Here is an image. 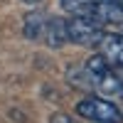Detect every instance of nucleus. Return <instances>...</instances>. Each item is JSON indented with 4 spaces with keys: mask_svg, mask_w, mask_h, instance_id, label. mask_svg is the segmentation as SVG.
I'll use <instances>...</instances> for the list:
<instances>
[{
    "mask_svg": "<svg viewBox=\"0 0 123 123\" xmlns=\"http://www.w3.org/2000/svg\"><path fill=\"white\" fill-rule=\"evenodd\" d=\"M84 74L89 81V89H96L104 96H123V71L111 67L101 54L86 59Z\"/></svg>",
    "mask_w": 123,
    "mask_h": 123,
    "instance_id": "f257e3e1",
    "label": "nucleus"
},
{
    "mask_svg": "<svg viewBox=\"0 0 123 123\" xmlns=\"http://www.w3.org/2000/svg\"><path fill=\"white\" fill-rule=\"evenodd\" d=\"M76 116L86 118L91 123H121L123 113L116 104H111L106 98H98V96H86L76 104Z\"/></svg>",
    "mask_w": 123,
    "mask_h": 123,
    "instance_id": "f03ea898",
    "label": "nucleus"
},
{
    "mask_svg": "<svg viewBox=\"0 0 123 123\" xmlns=\"http://www.w3.org/2000/svg\"><path fill=\"white\" fill-rule=\"evenodd\" d=\"M64 27H67V39L69 42L86 44V47L96 44L101 39V35H104V25L91 15H74L69 22H64Z\"/></svg>",
    "mask_w": 123,
    "mask_h": 123,
    "instance_id": "7ed1b4c3",
    "label": "nucleus"
},
{
    "mask_svg": "<svg viewBox=\"0 0 123 123\" xmlns=\"http://www.w3.org/2000/svg\"><path fill=\"white\" fill-rule=\"evenodd\" d=\"M98 49L111 67H116L118 71H123V35H113V32H104L98 39Z\"/></svg>",
    "mask_w": 123,
    "mask_h": 123,
    "instance_id": "20e7f679",
    "label": "nucleus"
},
{
    "mask_svg": "<svg viewBox=\"0 0 123 123\" xmlns=\"http://www.w3.org/2000/svg\"><path fill=\"white\" fill-rule=\"evenodd\" d=\"M49 47H62L67 42V27L62 17H47V27H44V37Z\"/></svg>",
    "mask_w": 123,
    "mask_h": 123,
    "instance_id": "39448f33",
    "label": "nucleus"
},
{
    "mask_svg": "<svg viewBox=\"0 0 123 123\" xmlns=\"http://www.w3.org/2000/svg\"><path fill=\"white\" fill-rule=\"evenodd\" d=\"M44 27H47V15L44 12H30L25 17V25H22V32L30 39H42L44 37Z\"/></svg>",
    "mask_w": 123,
    "mask_h": 123,
    "instance_id": "423d86ee",
    "label": "nucleus"
},
{
    "mask_svg": "<svg viewBox=\"0 0 123 123\" xmlns=\"http://www.w3.org/2000/svg\"><path fill=\"white\" fill-rule=\"evenodd\" d=\"M96 0H62V10H67L71 15H91Z\"/></svg>",
    "mask_w": 123,
    "mask_h": 123,
    "instance_id": "0eeeda50",
    "label": "nucleus"
},
{
    "mask_svg": "<svg viewBox=\"0 0 123 123\" xmlns=\"http://www.w3.org/2000/svg\"><path fill=\"white\" fill-rule=\"evenodd\" d=\"M67 79H69V84H71V86L89 89V81H86V74H84V67H69Z\"/></svg>",
    "mask_w": 123,
    "mask_h": 123,
    "instance_id": "6e6552de",
    "label": "nucleus"
},
{
    "mask_svg": "<svg viewBox=\"0 0 123 123\" xmlns=\"http://www.w3.org/2000/svg\"><path fill=\"white\" fill-rule=\"evenodd\" d=\"M52 123H74L69 116H62V113H57V116H52Z\"/></svg>",
    "mask_w": 123,
    "mask_h": 123,
    "instance_id": "1a4fd4ad",
    "label": "nucleus"
},
{
    "mask_svg": "<svg viewBox=\"0 0 123 123\" xmlns=\"http://www.w3.org/2000/svg\"><path fill=\"white\" fill-rule=\"evenodd\" d=\"M22 3H27V5H37V3H42V0H22Z\"/></svg>",
    "mask_w": 123,
    "mask_h": 123,
    "instance_id": "9d476101",
    "label": "nucleus"
},
{
    "mask_svg": "<svg viewBox=\"0 0 123 123\" xmlns=\"http://www.w3.org/2000/svg\"><path fill=\"white\" fill-rule=\"evenodd\" d=\"M118 7H121V12H123V0H118Z\"/></svg>",
    "mask_w": 123,
    "mask_h": 123,
    "instance_id": "9b49d317",
    "label": "nucleus"
},
{
    "mask_svg": "<svg viewBox=\"0 0 123 123\" xmlns=\"http://www.w3.org/2000/svg\"><path fill=\"white\" fill-rule=\"evenodd\" d=\"M121 35H123V32H121Z\"/></svg>",
    "mask_w": 123,
    "mask_h": 123,
    "instance_id": "f8f14e48",
    "label": "nucleus"
}]
</instances>
